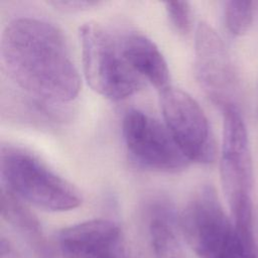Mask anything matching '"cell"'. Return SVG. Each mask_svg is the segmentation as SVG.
Instances as JSON below:
<instances>
[{"instance_id": "8", "label": "cell", "mask_w": 258, "mask_h": 258, "mask_svg": "<svg viewBox=\"0 0 258 258\" xmlns=\"http://www.w3.org/2000/svg\"><path fill=\"white\" fill-rule=\"evenodd\" d=\"M61 258H143L118 224L93 219L60 230L56 236Z\"/></svg>"}, {"instance_id": "10", "label": "cell", "mask_w": 258, "mask_h": 258, "mask_svg": "<svg viewBox=\"0 0 258 258\" xmlns=\"http://www.w3.org/2000/svg\"><path fill=\"white\" fill-rule=\"evenodd\" d=\"M122 52L131 68L159 92L170 87L167 62L157 45L146 35L129 31L119 36Z\"/></svg>"}, {"instance_id": "6", "label": "cell", "mask_w": 258, "mask_h": 258, "mask_svg": "<svg viewBox=\"0 0 258 258\" xmlns=\"http://www.w3.org/2000/svg\"><path fill=\"white\" fill-rule=\"evenodd\" d=\"M122 134L129 154L141 166L174 172L189 162L166 126L140 110L132 109L125 114Z\"/></svg>"}, {"instance_id": "11", "label": "cell", "mask_w": 258, "mask_h": 258, "mask_svg": "<svg viewBox=\"0 0 258 258\" xmlns=\"http://www.w3.org/2000/svg\"><path fill=\"white\" fill-rule=\"evenodd\" d=\"M1 216L42 258H51V252L45 243L36 218L20 199L3 186L1 188Z\"/></svg>"}, {"instance_id": "14", "label": "cell", "mask_w": 258, "mask_h": 258, "mask_svg": "<svg viewBox=\"0 0 258 258\" xmlns=\"http://www.w3.org/2000/svg\"><path fill=\"white\" fill-rule=\"evenodd\" d=\"M165 12L169 22L179 33H187L192 25V10L187 1L165 2Z\"/></svg>"}, {"instance_id": "2", "label": "cell", "mask_w": 258, "mask_h": 258, "mask_svg": "<svg viewBox=\"0 0 258 258\" xmlns=\"http://www.w3.org/2000/svg\"><path fill=\"white\" fill-rule=\"evenodd\" d=\"M179 227L200 258H258L253 225H234L211 185L195 194L180 216Z\"/></svg>"}, {"instance_id": "12", "label": "cell", "mask_w": 258, "mask_h": 258, "mask_svg": "<svg viewBox=\"0 0 258 258\" xmlns=\"http://www.w3.org/2000/svg\"><path fill=\"white\" fill-rule=\"evenodd\" d=\"M149 239L153 258H186L173 214L165 204H158L151 211Z\"/></svg>"}, {"instance_id": "4", "label": "cell", "mask_w": 258, "mask_h": 258, "mask_svg": "<svg viewBox=\"0 0 258 258\" xmlns=\"http://www.w3.org/2000/svg\"><path fill=\"white\" fill-rule=\"evenodd\" d=\"M84 75L88 85L112 101L126 99L145 85V81L125 58L119 36L97 22L80 27Z\"/></svg>"}, {"instance_id": "1", "label": "cell", "mask_w": 258, "mask_h": 258, "mask_svg": "<svg viewBox=\"0 0 258 258\" xmlns=\"http://www.w3.org/2000/svg\"><path fill=\"white\" fill-rule=\"evenodd\" d=\"M1 56L9 78L31 97L61 104L80 92L79 71L66 38L48 21L11 20L1 36Z\"/></svg>"}, {"instance_id": "9", "label": "cell", "mask_w": 258, "mask_h": 258, "mask_svg": "<svg viewBox=\"0 0 258 258\" xmlns=\"http://www.w3.org/2000/svg\"><path fill=\"white\" fill-rule=\"evenodd\" d=\"M195 70L201 88L221 110L235 104L236 76L230 54L223 39L206 22H200L196 29Z\"/></svg>"}, {"instance_id": "3", "label": "cell", "mask_w": 258, "mask_h": 258, "mask_svg": "<svg viewBox=\"0 0 258 258\" xmlns=\"http://www.w3.org/2000/svg\"><path fill=\"white\" fill-rule=\"evenodd\" d=\"M0 168L3 187L22 202L51 212L70 211L82 203L74 184L23 148L3 145Z\"/></svg>"}, {"instance_id": "5", "label": "cell", "mask_w": 258, "mask_h": 258, "mask_svg": "<svg viewBox=\"0 0 258 258\" xmlns=\"http://www.w3.org/2000/svg\"><path fill=\"white\" fill-rule=\"evenodd\" d=\"M164 125L189 162L210 163L216 149L209 120L200 104L172 86L159 92Z\"/></svg>"}, {"instance_id": "7", "label": "cell", "mask_w": 258, "mask_h": 258, "mask_svg": "<svg viewBox=\"0 0 258 258\" xmlns=\"http://www.w3.org/2000/svg\"><path fill=\"white\" fill-rule=\"evenodd\" d=\"M223 142L221 152V180L230 207L251 198L253 164L247 129L236 104L222 109Z\"/></svg>"}, {"instance_id": "13", "label": "cell", "mask_w": 258, "mask_h": 258, "mask_svg": "<svg viewBox=\"0 0 258 258\" xmlns=\"http://www.w3.org/2000/svg\"><path fill=\"white\" fill-rule=\"evenodd\" d=\"M224 17L228 30L235 36L247 33L253 21V3L246 0H230L224 4Z\"/></svg>"}, {"instance_id": "15", "label": "cell", "mask_w": 258, "mask_h": 258, "mask_svg": "<svg viewBox=\"0 0 258 258\" xmlns=\"http://www.w3.org/2000/svg\"><path fill=\"white\" fill-rule=\"evenodd\" d=\"M49 5L53 6L55 9L62 12H79L83 10L90 9L94 6H98L100 2L98 1H50Z\"/></svg>"}]
</instances>
